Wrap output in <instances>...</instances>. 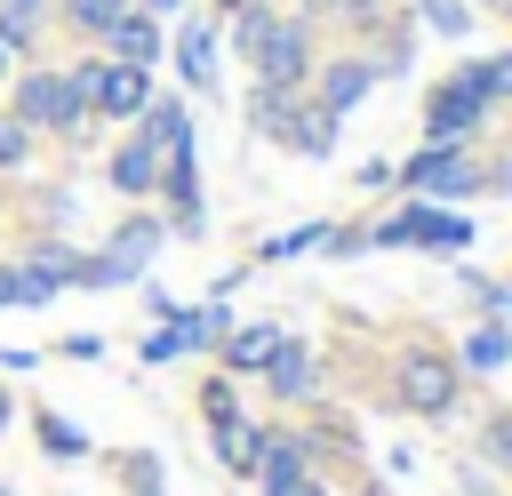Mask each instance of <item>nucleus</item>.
<instances>
[{
  "label": "nucleus",
  "instance_id": "obj_4",
  "mask_svg": "<svg viewBox=\"0 0 512 496\" xmlns=\"http://www.w3.org/2000/svg\"><path fill=\"white\" fill-rule=\"evenodd\" d=\"M384 392H392V408L416 416V424H448V416H464V368H456L448 344H400Z\"/></svg>",
  "mask_w": 512,
  "mask_h": 496
},
{
  "label": "nucleus",
  "instance_id": "obj_30",
  "mask_svg": "<svg viewBox=\"0 0 512 496\" xmlns=\"http://www.w3.org/2000/svg\"><path fill=\"white\" fill-rule=\"evenodd\" d=\"M352 192H400L392 160H360V168H352Z\"/></svg>",
  "mask_w": 512,
  "mask_h": 496
},
{
  "label": "nucleus",
  "instance_id": "obj_20",
  "mask_svg": "<svg viewBox=\"0 0 512 496\" xmlns=\"http://www.w3.org/2000/svg\"><path fill=\"white\" fill-rule=\"evenodd\" d=\"M336 144H344V120H336V112H320V104H312V88H304L296 128H288V144H280V152H296V160H336Z\"/></svg>",
  "mask_w": 512,
  "mask_h": 496
},
{
  "label": "nucleus",
  "instance_id": "obj_45",
  "mask_svg": "<svg viewBox=\"0 0 512 496\" xmlns=\"http://www.w3.org/2000/svg\"><path fill=\"white\" fill-rule=\"evenodd\" d=\"M472 8H504V0H472Z\"/></svg>",
  "mask_w": 512,
  "mask_h": 496
},
{
  "label": "nucleus",
  "instance_id": "obj_41",
  "mask_svg": "<svg viewBox=\"0 0 512 496\" xmlns=\"http://www.w3.org/2000/svg\"><path fill=\"white\" fill-rule=\"evenodd\" d=\"M8 72H16V56H8V48H0V80H8Z\"/></svg>",
  "mask_w": 512,
  "mask_h": 496
},
{
  "label": "nucleus",
  "instance_id": "obj_23",
  "mask_svg": "<svg viewBox=\"0 0 512 496\" xmlns=\"http://www.w3.org/2000/svg\"><path fill=\"white\" fill-rule=\"evenodd\" d=\"M40 40H48V8H32V0H0V48L24 64V56H40Z\"/></svg>",
  "mask_w": 512,
  "mask_h": 496
},
{
  "label": "nucleus",
  "instance_id": "obj_40",
  "mask_svg": "<svg viewBox=\"0 0 512 496\" xmlns=\"http://www.w3.org/2000/svg\"><path fill=\"white\" fill-rule=\"evenodd\" d=\"M232 8H240V0H208V16H232Z\"/></svg>",
  "mask_w": 512,
  "mask_h": 496
},
{
  "label": "nucleus",
  "instance_id": "obj_36",
  "mask_svg": "<svg viewBox=\"0 0 512 496\" xmlns=\"http://www.w3.org/2000/svg\"><path fill=\"white\" fill-rule=\"evenodd\" d=\"M16 424H24V400H16V384H8V376H0V440H8V432H16Z\"/></svg>",
  "mask_w": 512,
  "mask_h": 496
},
{
  "label": "nucleus",
  "instance_id": "obj_31",
  "mask_svg": "<svg viewBox=\"0 0 512 496\" xmlns=\"http://www.w3.org/2000/svg\"><path fill=\"white\" fill-rule=\"evenodd\" d=\"M320 256H368V224H328V248Z\"/></svg>",
  "mask_w": 512,
  "mask_h": 496
},
{
  "label": "nucleus",
  "instance_id": "obj_5",
  "mask_svg": "<svg viewBox=\"0 0 512 496\" xmlns=\"http://www.w3.org/2000/svg\"><path fill=\"white\" fill-rule=\"evenodd\" d=\"M64 72H72L80 104L96 112V128H136V112L160 96V72H144V64H120V56H104V48H80Z\"/></svg>",
  "mask_w": 512,
  "mask_h": 496
},
{
  "label": "nucleus",
  "instance_id": "obj_25",
  "mask_svg": "<svg viewBox=\"0 0 512 496\" xmlns=\"http://www.w3.org/2000/svg\"><path fill=\"white\" fill-rule=\"evenodd\" d=\"M32 168H40V136L16 112H0V184H24Z\"/></svg>",
  "mask_w": 512,
  "mask_h": 496
},
{
  "label": "nucleus",
  "instance_id": "obj_1",
  "mask_svg": "<svg viewBox=\"0 0 512 496\" xmlns=\"http://www.w3.org/2000/svg\"><path fill=\"white\" fill-rule=\"evenodd\" d=\"M224 48L248 64V80H264V88H304L312 64H320V24L296 16V8H280V0H240V8L224 16Z\"/></svg>",
  "mask_w": 512,
  "mask_h": 496
},
{
  "label": "nucleus",
  "instance_id": "obj_28",
  "mask_svg": "<svg viewBox=\"0 0 512 496\" xmlns=\"http://www.w3.org/2000/svg\"><path fill=\"white\" fill-rule=\"evenodd\" d=\"M464 64H472V80H480L488 104H512V48H496V56H464Z\"/></svg>",
  "mask_w": 512,
  "mask_h": 496
},
{
  "label": "nucleus",
  "instance_id": "obj_44",
  "mask_svg": "<svg viewBox=\"0 0 512 496\" xmlns=\"http://www.w3.org/2000/svg\"><path fill=\"white\" fill-rule=\"evenodd\" d=\"M128 496H168V488H128Z\"/></svg>",
  "mask_w": 512,
  "mask_h": 496
},
{
  "label": "nucleus",
  "instance_id": "obj_39",
  "mask_svg": "<svg viewBox=\"0 0 512 496\" xmlns=\"http://www.w3.org/2000/svg\"><path fill=\"white\" fill-rule=\"evenodd\" d=\"M136 8H144V16H160V24H176V16H184V0H136Z\"/></svg>",
  "mask_w": 512,
  "mask_h": 496
},
{
  "label": "nucleus",
  "instance_id": "obj_11",
  "mask_svg": "<svg viewBox=\"0 0 512 496\" xmlns=\"http://www.w3.org/2000/svg\"><path fill=\"white\" fill-rule=\"evenodd\" d=\"M304 88H312V104H320V112L352 120V112H360L384 80H376V64H368L360 48H336V56H320V64H312V80H304Z\"/></svg>",
  "mask_w": 512,
  "mask_h": 496
},
{
  "label": "nucleus",
  "instance_id": "obj_37",
  "mask_svg": "<svg viewBox=\"0 0 512 496\" xmlns=\"http://www.w3.org/2000/svg\"><path fill=\"white\" fill-rule=\"evenodd\" d=\"M272 496H336V488H328V472H304V480H288V488H272Z\"/></svg>",
  "mask_w": 512,
  "mask_h": 496
},
{
  "label": "nucleus",
  "instance_id": "obj_22",
  "mask_svg": "<svg viewBox=\"0 0 512 496\" xmlns=\"http://www.w3.org/2000/svg\"><path fill=\"white\" fill-rule=\"evenodd\" d=\"M408 24L432 32V40H472V32H480V8H472V0H416Z\"/></svg>",
  "mask_w": 512,
  "mask_h": 496
},
{
  "label": "nucleus",
  "instance_id": "obj_6",
  "mask_svg": "<svg viewBox=\"0 0 512 496\" xmlns=\"http://www.w3.org/2000/svg\"><path fill=\"white\" fill-rule=\"evenodd\" d=\"M472 232H480V216H464V208H448V200H408V192H400V208L368 216V248H432V256H464Z\"/></svg>",
  "mask_w": 512,
  "mask_h": 496
},
{
  "label": "nucleus",
  "instance_id": "obj_16",
  "mask_svg": "<svg viewBox=\"0 0 512 496\" xmlns=\"http://www.w3.org/2000/svg\"><path fill=\"white\" fill-rule=\"evenodd\" d=\"M264 416H224V424H208V456H216V472L224 480H248L256 472V456H264Z\"/></svg>",
  "mask_w": 512,
  "mask_h": 496
},
{
  "label": "nucleus",
  "instance_id": "obj_13",
  "mask_svg": "<svg viewBox=\"0 0 512 496\" xmlns=\"http://www.w3.org/2000/svg\"><path fill=\"white\" fill-rule=\"evenodd\" d=\"M24 424H32V448H40V464H48V472H72V464H88V456H96V432H88V424H72L64 408H32Z\"/></svg>",
  "mask_w": 512,
  "mask_h": 496
},
{
  "label": "nucleus",
  "instance_id": "obj_34",
  "mask_svg": "<svg viewBox=\"0 0 512 496\" xmlns=\"http://www.w3.org/2000/svg\"><path fill=\"white\" fill-rule=\"evenodd\" d=\"M480 192H496V200H512V144H504V152L488 160V184H480Z\"/></svg>",
  "mask_w": 512,
  "mask_h": 496
},
{
  "label": "nucleus",
  "instance_id": "obj_38",
  "mask_svg": "<svg viewBox=\"0 0 512 496\" xmlns=\"http://www.w3.org/2000/svg\"><path fill=\"white\" fill-rule=\"evenodd\" d=\"M0 312H16V256H0Z\"/></svg>",
  "mask_w": 512,
  "mask_h": 496
},
{
  "label": "nucleus",
  "instance_id": "obj_17",
  "mask_svg": "<svg viewBox=\"0 0 512 496\" xmlns=\"http://www.w3.org/2000/svg\"><path fill=\"white\" fill-rule=\"evenodd\" d=\"M448 352H456L464 384H472V376H504V368H512V320H472Z\"/></svg>",
  "mask_w": 512,
  "mask_h": 496
},
{
  "label": "nucleus",
  "instance_id": "obj_35",
  "mask_svg": "<svg viewBox=\"0 0 512 496\" xmlns=\"http://www.w3.org/2000/svg\"><path fill=\"white\" fill-rule=\"evenodd\" d=\"M24 368H40V344H0V376H24Z\"/></svg>",
  "mask_w": 512,
  "mask_h": 496
},
{
  "label": "nucleus",
  "instance_id": "obj_21",
  "mask_svg": "<svg viewBox=\"0 0 512 496\" xmlns=\"http://www.w3.org/2000/svg\"><path fill=\"white\" fill-rule=\"evenodd\" d=\"M320 248H328V216H304L288 232H264L248 264H296V256H320Z\"/></svg>",
  "mask_w": 512,
  "mask_h": 496
},
{
  "label": "nucleus",
  "instance_id": "obj_43",
  "mask_svg": "<svg viewBox=\"0 0 512 496\" xmlns=\"http://www.w3.org/2000/svg\"><path fill=\"white\" fill-rule=\"evenodd\" d=\"M0 496H24V488H16V480H8V472H0Z\"/></svg>",
  "mask_w": 512,
  "mask_h": 496
},
{
  "label": "nucleus",
  "instance_id": "obj_18",
  "mask_svg": "<svg viewBox=\"0 0 512 496\" xmlns=\"http://www.w3.org/2000/svg\"><path fill=\"white\" fill-rule=\"evenodd\" d=\"M296 104H304V88H264V80H248V136H264V144H288V128H296Z\"/></svg>",
  "mask_w": 512,
  "mask_h": 496
},
{
  "label": "nucleus",
  "instance_id": "obj_14",
  "mask_svg": "<svg viewBox=\"0 0 512 496\" xmlns=\"http://www.w3.org/2000/svg\"><path fill=\"white\" fill-rule=\"evenodd\" d=\"M104 56H120V64H144V72H160V56H168V24L160 16H144V8H128V16H112L104 24V40H96Z\"/></svg>",
  "mask_w": 512,
  "mask_h": 496
},
{
  "label": "nucleus",
  "instance_id": "obj_12",
  "mask_svg": "<svg viewBox=\"0 0 512 496\" xmlns=\"http://www.w3.org/2000/svg\"><path fill=\"white\" fill-rule=\"evenodd\" d=\"M256 384L272 392V408H312V400H320V352H312L304 336H280V352L264 360Z\"/></svg>",
  "mask_w": 512,
  "mask_h": 496
},
{
  "label": "nucleus",
  "instance_id": "obj_19",
  "mask_svg": "<svg viewBox=\"0 0 512 496\" xmlns=\"http://www.w3.org/2000/svg\"><path fill=\"white\" fill-rule=\"evenodd\" d=\"M136 0H48V32H64V40H80V48H96L104 40V24L112 16H128Z\"/></svg>",
  "mask_w": 512,
  "mask_h": 496
},
{
  "label": "nucleus",
  "instance_id": "obj_29",
  "mask_svg": "<svg viewBox=\"0 0 512 496\" xmlns=\"http://www.w3.org/2000/svg\"><path fill=\"white\" fill-rule=\"evenodd\" d=\"M104 352H112V336H96V328L56 336V360H72V368H104Z\"/></svg>",
  "mask_w": 512,
  "mask_h": 496
},
{
  "label": "nucleus",
  "instance_id": "obj_33",
  "mask_svg": "<svg viewBox=\"0 0 512 496\" xmlns=\"http://www.w3.org/2000/svg\"><path fill=\"white\" fill-rule=\"evenodd\" d=\"M248 280H256V264H224V272H216V280H208V296H240V288H248Z\"/></svg>",
  "mask_w": 512,
  "mask_h": 496
},
{
  "label": "nucleus",
  "instance_id": "obj_2",
  "mask_svg": "<svg viewBox=\"0 0 512 496\" xmlns=\"http://www.w3.org/2000/svg\"><path fill=\"white\" fill-rule=\"evenodd\" d=\"M0 112H16L40 144H64V152H88L104 128H96V112L80 104V88H72V72L64 64H48V56H24L8 80H0Z\"/></svg>",
  "mask_w": 512,
  "mask_h": 496
},
{
  "label": "nucleus",
  "instance_id": "obj_10",
  "mask_svg": "<svg viewBox=\"0 0 512 496\" xmlns=\"http://www.w3.org/2000/svg\"><path fill=\"white\" fill-rule=\"evenodd\" d=\"M96 184L120 200V208H144L160 192V152L136 136V128H112V144H96Z\"/></svg>",
  "mask_w": 512,
  "mask_h": 496
},
{
  "label": "nucleus",
  "instance_id": "obj_47",
  "mask_svg": "<svg viewBox=\"0 0 512 496\" xmlns=\"http://www.w3.org/2000/svg\"><path fill=\"white\" fill-rule=\"evenodd\" d=\"M32 8H48V0H32Z\"/></svg>",
  "mask_w": 512,
  "mask_h": 496
},
{
  "label": "nucleus",
  "instance_id": "obj_27",
  "mask_svg": "<svg viewBox=\"0 0 512 496\" xmlns=\"http://www.w3.org/2000/svg\"><path fill=\"white\" fill-rule=\"evenodd\" d=\"M480 472H512V408L480 416Z\"/></svg>",
  "mask_w": 512,
  "mask_h": 496
},
{
  "label": "nucleus",
  "instance_id": "obj_7",
  "mask_svg": "<svg viewBox=\"0 0 512 496\" xmlns=\"http://www.w3.org/2000/svg\"><path fill=\"white\" fill-rule=\"evenodd\" d=\"M392 176H400L408 200H448V208H464V200H480L488 160H480L472 144H432V136H424L408 160H392Z\"/></svg>",
  "mask_w": 512,
  "mask_h": 496
},
{
  "label": "nucleus",
  "instance_id": "obj_3",
  "mask_svg": "<svg viewBox=\"0 0 512 496\" xmlns=\"http://www.w3.org/2000/svg\"><path fill=\"white\" fill-rule=\"evenodd\" d=\"M160 256H168V216H160L152 200H144V208H120V216L104 224V240H96V248H80L72 288H80V296L136 288L144 272H160Z\"/></svg>",
  "mask_w": 512,
  "mask_h": 496
},
{
  "label": "nucleus",
  "instance_id": "obj_15",
  "mask_svg": "<svg viewBox=\"0 0 512 496\" xmlns=\"http://www.w3.org/2000/svg\"><path fill=\"white\" fill-rule=\"evenodd\" d=\"M280 336H288L280 320H232V336H224L208 360H216L224 376H264V360L280 352Z\"/></svg>",
  "mask_w": 512,
  "mask_h": 496
},
{
  "label": "nucleus",
  "instance_id": "obj_24",
  "mask_svg": "<svg viewBox=\"0 0 512 496\" xmlns=\"http://www.w3.org/2000/svg\"><path fill=\"white\" fill-rule=\"evenodd\" d=\"M96 456L112 464L120 496H128V488H168V456H160V448H96Z\"/></svg>",
  "mask_w": 512,
  "mask_h": 496
},
{
  "label": "nucleus",
  "instance_id": "obj_32",
  "mask_svg": "<svg viewBox=\"0 0 512 496\" xmlns=\"http://www.w3.org/2000/svg\"><path fill=\"white\" fill-rule=\"evenodd\" d=\"M136 296H144V320H168V312H176V304H184V296H168V288H160V280H152V272H144V280H136Z\"/></svg>",
  "mask_w": 512,
  "mask_h": 496
},
{
  "label": "nucleus",
  "instance_id": "obj_8",
  "mask_svg": "<svg viewBox=\"0 0 512 496\" xmlns=\"http://www.w3.org/2000/svg\"><path fill=\"white\" fill-rule=\"evenodd\" d=\"M160 64L176 72V96H224V16L184 8L168 24V56Z\"/></svg>",
  "mask_w": 512,
  "mask_h": 496
},
{
  "label": "nucleus",
  "instance_id": "obj_42",
  "mask_svg": "<svg viewBox=\"0 0 512 496\" xmlns=\"http://www.w3.org/2000/svg\"><path fill=\"white\" fill-rule=\"evenodd\" d=\"M8 208H16V192H8V184H0V216H8Z\"/></svg>",
  "mask_w": 512,
  "mask_h": 496
},
{
  "label": "nucleus",
  "instance_id": "obj_46",
  "mask_svg": "<svg viewBox=\"0 0 512 496\" xmlns=\"http://www.w3.org/2000/svg\"><path fill=\"white\" fill-rule=\"evenodd\" d=\"M504 288H512V272H504Z\"/></svg>",
  "mask_w": 512,
  "mask_h": 496
},
{
  "label": "nucleus",
  "instance_id": "obj_9",
  "mask_svg": "<svg viewBox=\"0 0 512 496\" xmlns=\"http://www.w3.org/2000/svg\"><path fill=\"white\" fill-rule=\"evenodd\" d=\"M488 96H480V80H472V64H456V72H440L432 88H424V104H416V120H424V136L432 144H472L480 128H488Z\"/></svg>",
  "mask_w": 512,
  "mask_h": 496
},
{
  "label": "nucleus",
  "instance_id": "obj_26",
  "mask_svg": "<svg viewBox=\"0 0 512 496\" xmlns=\"http://www.w3.org/2000/svg\"><path fill=\"white\" fill-rule=\"evenodd\" d=\"M192 408H200V432H208V424H224V416H248V400H240V376L208 368V376H200V392H192Z\"/></svg>",
  "mask_w": 512,
  "mask_h": 496
}]
</instances>
